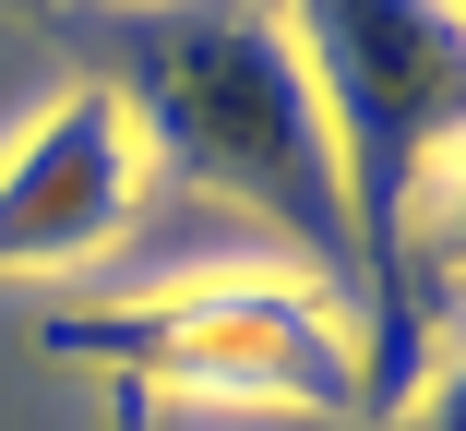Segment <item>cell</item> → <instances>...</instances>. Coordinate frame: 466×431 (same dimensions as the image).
I'll return each instance as SVG.
<instances>
[{"mask_svg": "<svg viewBox=\"0 0 466 431\" xmlns=\"http://www.w3.org/2000/svg\"><path fill=\"white\" fill-rule=\"evenodd\" d=\"M84 48H96V84L132 108L156 180L251 216L288 251V276H311L335 300L359 288L335 132H323V97H311L275 0H120L84 25Z\"/></svg>", "mask_w": 466, "mask_h": 431, "instance_id": "6da1fadb", "label": "cell"}, {"mask_svg": "<svg viewBox=\"0 0 466 431\" xmlns=\"http://www.w3.org/2000/svg\"><path fill=\"white\" fill-rule=\"evenodd\" d=\"M299 36V72L335 132V180H347V240H359V419H383L419 384V335H407V216L419 180L466 144V25L442 0H275Z\"/></svg>", "mask_w": 466, "mask_h": 431, "instance_id": "7a4b0ae2", "label": "cell"}, {"mask_svg": "<svg viewBox=\"0 0 466 431\" xmlns=\"http://www.w3.org/2000/svg\"><path fill=\"white\" fill-rule=\"evenodd\" d=\"M48 360L108 372L120 395H216V407H311L359 419V323L311 276H192V288H144L108 312H60Z\"/></svg>", "mask_w": 466, "mask_h": 431, "instance_id": "3957f363", "label": "cell"}, {"mask_svg": "<svg viewBox=\"0 0 466 431\" xmlns=\"http://www.w3.org/2000/svg\"><path fill=\"white\" fill-rule=\"evenodd\" d=\"M156 168L132 108L108 97L96 72L60 84V97L0 144V276H84L144 228Z\"/></svg>", "mask_w": 466, "mask_h": 431, "instance_id": "277c9868", "label": "cell"}, {"mask_svg": "<svg viewBox=\"0 0 466 431\" xmlns=\"http://www.w3.org/2000/svg\"><path fill=\"white\" fill-rule=\"evenodd\" d=\"M407 335L419 348L466 335V144L419 180V216H407Z\"/></svg>", "mask_w": 466, "mask_h": 431, "instance_id": "5b68a950", "label": "cell"}, {"mask_svg": "<svg viewBox=\"0 0 466 431\" xmlns=\"http://www.w3.org/2000/svg\"><path fill=\"white\" fill-rule=\"evenodd\" d=\"M370 431H466V335H454V348H431L419 384H407L383 419H370Z\"/></svg>", "mask_w": 466, "mask_h": 431, "instance_id": "8992f818", "label": "cell"}, {"mask_svg": "<svg viewBox=\"0 0 466 431\" xmlns=\"http://www.w3.org/2000/svg\"><path fill=\"white\" fill-rule=\"evenodd\" d=\"M442 13H454V25H466V0H442Z\"/></svg>", "mask_w": 466, "mask_h": 431, "instance_id": "52a82bcc", "label": "cell"}]
</instances>
